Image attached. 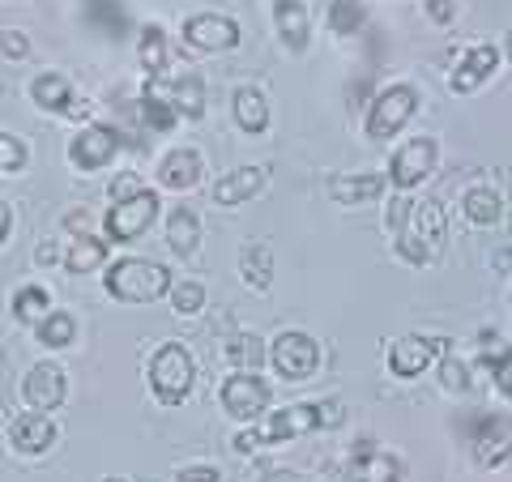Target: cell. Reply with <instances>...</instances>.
I'll list each match as a JSON object with an SVG mask.
<instances>
[{"label": "cell", "mask_w": 512, "mask_h": 482, "mask_svg": "<svg viewBox=\"0 0 512 482\" xmlns=\"http://www.w3.org/2000/svg\"><path fill=\"white\" fill-rule=\"evenodd\" d=\"M487 367H491V380L500 384V393L508 397V346H500V355L487 359Z\"/></svg>", "instance_id": "cell-45"}, {"label": "cell", "mask_w": 512, "mask_h": 482, "mask_svg": "<svg viewBox=\"0 0 512 482\" xmlns=\"http://www.w3.org/2000/svg\"><path fill=\"white\" fill-rule=\"evenodd\" d=\"M414 111H419V90L406 86V82H393V86H384L376 94L372 107H367L363 133L372 141H389V137H397L414 120Z\"/></svg>", "instance_id": "cell-5"}, {"label": "cell", "mask_w": 512, "mask_h": 482, "mask_svg": "<svg viewBox=\"0 0 512 482\" xmlns=\"http://www.w3.org/2000/svg\"><path fill=\"white\" fill-rule=\"evenodd\" d=\"M26 158H30L26 141L9 137V133H0V171H22V167H26Z\"/></svg>", "instance_id": "cell-38"}, {"label": "cell", "mask_w": 512, "mask_h": 482, "mask_svg": "<svg viewBox=\"0 0 512 482\" xmlns=\"http://www.w3.org/2000/svg\"><path fill=\"white\" fill-rule=\"evenodd\" d=\"M406 218H410V197H393V205L384 210V227H389V235L402 231Z\"/></svg>", "instance_id": "cell-42"}, {"label": "cell", "mask_w": 512, "mask_h": 482, "mask_svg": "<svg viewBox=\"0 0 512 482\" xmlns=\"http://www.w3.org/2000/svg\"><path fill=\"white\" fill-rule=\"evenodd\" d=\"M205 180V158L188 146H175L171 154L158 158V184L171 192H192Z\"/></svg>", "instance_id": "cell-17"}, {"label": "cell", "mask_w": 512, "mask_h": 482, "mask_svg": "<svg viewBox=\"0 0 512 482\" xmlns=\"http://www.w3.org/2000/svg\"><path fill=\"white\" fill-rule=\"evenodd\" d=\"M359 22H363L359 0H333V9H329V26L338 30V35H350V30H359Z\"/></svg>", "instance_id": "cell-37"}, {"label": "cell", "mask_w": 512, "mask_h": 482, "mask_svg": "<svg viewBox=\"0 0 512 482\" xmlns=\"http://www.w3.org/2000/svg\"><path fill=\"white\" fill-rule=\"evenodd\" d=\"M192 384H197V359L188 355L184 342H163L150 359V393L163 401L167 410L184 406Z\"/></svg>", "instance_id": "cell-3"}, {"label": "cell", "mask_w": 512, "mask_h": 482, "mask_svg": "<svg viewBox=\"0 0 512 482\" xmlns=\"http://www.w3.org/2000/svg\"><path fill=\"white\" fill-rule=\"evenodd\" d=\"M440 384L448 393H470V363H461L457 355H448V346L440 350Z\"/></svg>", "instance_id": "cell-36"}, {"label": "cell", "mask_w": 512, "mask_h": 482, "mask_svg": "<svg viewBox=\"0 0 512 482\" xmlns=\"http://www.w3.org/2000/svg\"><path fill=\"white\" fill-rule=\"evenodd\" d=\"M167 248L175 256H192L201 248V218L188 210V205H180V210H171L167 218Z\"/></svg>", "instance_id": "cell-27"}, {"label": "cell", "mask_w": 512, "mask_h": 482, "mask_svg": "<svg viewBox=\"0 0 512 482\" xmlns=\"http://www.w3.org/2000/svg\"><path fill=\"white\" fill-rule=\"evenodd\" d=\"M180 39L192 52H231L239 43V22L222 13H192L180 22Z\"/></svg>", "instance_id": "cell-10"}, {"label": "cell", "mask_w": 512, "mask_h": 482, "mask_svg": "<svg viewBox=\"0 0 512 482\" xmlns=\"http://www.w3.org/2000/svg\"><path fill=\"white\" fill-rule=\"evenodd\" d=\"M60 265L69 269V273H94V269H103L107 265V239L90 235V231L73 235L69 248L60 252Z\"/></svg>", "instance_id": "cell-24"}, {"label": "cell", "mask_w": 512, "mask_h": 482, "mask_svg": "<svg viewBox=\"0 0 512 482\" xmlns=\"http://www.w3.org/2000/svg\"><path fill=\"white\" fill-rule=\"evenodd\" d=\"M423 5H427V18L440 22V26H448L457 18V0H423Z\"/></svg>", "instance_id": "cell-44"}, {"label": "cell", "mask_w": 512, "mask_h": 482, "mask_svg": "<svg viewBox=\"0 0 512 482\" xmlns=\"http://www.w3.org/2000/svg\"><path fill=\"white\" fill-rule=\"evenodd\" d=\"M175 482H222V474L214 465H180V470H175Z\"/></svg>", "instance_id": "cell-43"}, {"label": "cell", "mask_w": 512, "mask_h": 482, "mask_svg": "<svg viewBox=\"0 0 512 482\" xmlns=\"http://www.w3.org/2000/svg\"><path fill=\"white\" fill-rule=\"evenodd\" d=\"M265 359L274 363V372L282 380H312L316 367H320V342L303 329H286L274 337V346H269Z\"/></svg>", "instance_id": "cell-7"}, {"label": "cell", "mask_w": 512, "mask_h": 482, "mask_svg": "<svg viewBox=\"0 0 512 482\" xmlns=\"http://www.w3.org/2000/svg\"><path fill=\"white\" fill-rule=\"evenodd\" d=\"M436 163H440V146H436V137H414V141H406V146H397L393 150V158H389V180L393 188H402V192H410V188H419L431 171H436Z\"/></svg>", "instance_id": "cell-9"}, {"label": "cell", "mask_w": 512, "mask_h": 482, "mask_svg": "<svg viewBox=\"0 0 512 482\" xmlns=\"http://www.w3.org/2000/svg\"><path fill=\"white\" fill-rule=\"evenodd\" d=\"M22 397H26V406L39 410V414L60 410L64 397H69V376H64V367L60 363H35L22 380Z\"/></svg>", "instance_id": "cell-13"}, {"label": "cell", "mask_w": 512, "mask_h": 482, "mask_svg": "<svg viewBox=\"0 0 512 482\" xmlns=\"http://www.w3.org/2000/svg\"><path fill=\"white\" fill-rule=\"evenodd\" d=\"M60 440V431L52 423V414H39V410H26L18 414V419L9 423V448L13 453H22V457H43V453H52Z\"/></svg>", "instance_id": "cell-14"}, {"label": "cell", "mask_w": 512, "mask_h": 482, "mask_svg": "<svg viewBox=\"0 0 512 482\" xmlns=\"http://www.w3.org/2000/svg\"><path fill=\"white\" fill-rule=\"evenodd\" d=\"M222 355H227V363L235 367V372H261V363H265V342H261L256 333H235V337H227Z\"/></svg>", "instance_id": "cell-32"}, {"label": "cell", "mask_w": 512, "mask_h": 482, "mask_svg": "<svg viewBox=\"0 0 512 482\" xmlns=\"http://www.w3.org/2000/svg\"><path fill=\"white\" fill-rule=\"evenodd\" d=\"M35 337H39V346H47V350L73 346L77 342V320H73V312L52 308L43 320H35Z\"/></svg>", "instance_id": "cell-31"}, {"label": "cell", "mask_w": 512, "mask_h": 482, "mask_svg": "<svg viewBox=\"0 0 512 482\" xmlns=\"http://www.w3.org/2000/svg\"><path fill=\"white\" fill-rule=\"evenodd\" d=\"M274 22L278 35L291 52H303L312 35V18H308V0H274Z\"/></svg>", "instance_id": "cell-23"}, {"label": "cell", "mask_w": 512, "mask_h": 482, "mask_svg": "<svg viewBox=\"0 0 512 482\" xmlns=\"http://www.w3.org/2000/svg\"><path fill=\"white\" fill-rule=\"evenodd\" d=\"M218 401H222V414H231L235 423H256L274 397H269V384L261 380V372H235L222 380Z\"/></svg>", "instance_id": "cell-8"}, {"label": "cell", "mask_w": 512, "mask_h": 482, "mask_svg": "<svg viewBox=\"0 0 512 482\" xmlns=\"http://www.w3.org/2000/svg\"><path fill=\"white\" fill-rule=\"evenodd\" d=\"M495 69H500V47H491V43H474L470 52L457 60L453 77H448V90H453V94H470V90L483 86Z\"/></svg>", "instance_id": "cell-16"}, {"label": "cell", "mask_w": 512, "mask_h": 482, "mask_svg": "<svg viewBox=\"0 0 512 482\" xmlns=\"http://www.w3.org/2000/svg\"><path fill=\"white\" fill-rule=\"evenodd\" d=\"M444 235H448V218L440 201H410V218L397 231V256L406 265L423 269L444 252Z\"/></svg>", "instance_id": "cell-1"}, {"label": "cell", "mask_w": 512, "mask_h": 482, "mask_svg": "<svg viewBox=\"0 0 512 482\" xmlns=\"http://www.w3.org/2000/svg\"><path fill=\"white\" fill-rule=\"evenodd\" d=\"M171 269L146 261V256H124V261H111L103 273V286L111 299L120 303H154L171 291Z\"/></svg>", "instance_id": "cell-2"}, {"label": "cell", "mask_w": 512, "mask_h": 482, "mask_svg": "<svg viewBox=\"0 0 512 482\" xmlns=\"http://www.w3.org/2000/svg\"><path fill=\"white\" fill-rule=\"evenodd\" d=\"M167 295H171V312L180 320L201 316V308H205V286L201 282H171Z\"/></svg>", "instance_id": "cell-35"}, {"label": "cell", "mask_w": 512, "mask_h": 482, "mask_svg": "<svg viewBox=\"0 0 512 482\" xmlns=\"http://www.w3.org/2000/svg\"><path fill=\"white\" fill-rule=\"evenodd\" d=\"M350 478L355 482H402L406 461L397 453H384L376 440H359L355 457H350Z\"/></svg>", "instance_id": "cell-15"}, {"label": "cell", "mask_w": 512, "mask_h": 482, "mask_svg": "<svg viewBox=\"0 0 512 482\" xmlns=\"http://www.w3.org/2000/svg\"><path fill=\"white\" fill-rule=\"evenodd\" d=\"M9 231H13V210H9V201H0V248H5Z\"/></svg>", "instance_id": "cell-46"}, {"label": "cell", "mask_w": 512, "mask_h": 482, "mask_svg": "<svg viewBox=\"0 0 512 482\" xmlns=\"http://www.w3.org/2000/svg\"><path fill=\"white\" fill-rule=\"evenodd\" d=\"M137 60H141V69H146L150 77H163L167 73L171 47H167V30L163 26H146L137 35Z\"/></svg>", "instance_id": "cell-30"}, {"label": "cell", "mask_w": 512, "mask_h": 482, "mask_svg": "<svg viewBox=\"0 0 512 482\" xmlns=\"http://www.w3.org/2000/svg\"><path fill=\"white\" fill-rule=\"evenodd\" d=\"M154 90L175 107V116H188V120L205 116V82H201V73H180L171 86H163L154 77Z\"/></svg>", "instance_id": "cell-21"}, {"label": "cell", "mask_w": 512, "mask_h": 482, "mask_svg": "<svg viewBox=\"0 0 512 482\" xmlns=\"http://www.w3.org/2000/svg\"><path fill=\"white\" fill-rule=\"evenodd\" d=\"M265 184H269V171H265V167H235V171H227V175H222V180L214 184V201L227 205V210H235V205L252 201Z\"/></svg>", "instance_id": "cell-20"}, {"label": "cell", "mask_w": 512, "mask_h": 482, "mask_svg": "<svg viewBox=\"0 0 512 482\" xmlns=\"http://www.w3.org/2000/svg\"><path fill=\"white\" fill-rule=\"evenodd\" d=\"M461 210H466V218L474 222V227H495V222L504 218V197L495 188H466V197H461Z\"/></svg>", "instance_id": "cell-29"}, {"label": "cell", "mask_w": 512, "mask_h": 482, "mask_svg": "<svg viewBox=\"0 0 512 482\" xmlns=\"http://www.w3.org/2000/svg\"><path fill=\"white\" fill-rule=\"evenodd\" d=\"M256 423H261V427H248V431H239V436H235L239 453H256V448L308 436V431H316V406H312V401H295V406H286V410H265Z\"/></svg>", "instance_id": "cell-4"}, {"label": "cell", "mask_w": 512, "mask_h": 482, "mask_svg": "<svg viewBox=\"0 0 512 482\" xmlns=\"http://www.w3.org/2000/svg\"><path fill=\"white\" fill-rule=\"evenodd\" d=\"M261 482H308L303 474H295V470H265V478Z\"/></svg>", "instance_id": "cell-48"}, {"label": "cell", "mask_w": 512, "mask_h": 482, "mask_svg": "<svg viewBox=\"0 0 512 482\" xmlns=\"http://www.w3.org/2000/svg\"><path fill=\"white\" fill-rule=\"evenodd\" d=\"M35 261H39V265H56V261H60V248L52 244V239H47V244H39V252H35Z\"/></svg>", "instance_id": "cell-47"}, {"label": "cell", "mask_w": 512, "mask_h": 482, "mask_svg": "<svg viewBox=\"0 0 512 482\" xmlns=\"http://www.w3.org/2000/svg\"><path fill=\"white\" fill-rule=\"evenodd\" d=\"M384 188H389V180L380 171H355V175H333L329 197L338 205H372L384 197Z\"/></svg>", "instance_id": "cell-19"}, {"label": "cell", "mask_w": 512, "mask_h": 482, "mask_svg": "<svg viewBox=\"0 0 512 482\" xmlns=\"http://www.w3.org/2000/svg\"><path fill=\"white\" fill-rule=\"evenodd\" d=\"M440 350H444V337L406 333V337H397V342L389 346V372L397 380H414V376H423L427 367L440 359Z\"/></svg>", "instance_id": "cell-12"}, {"label": "cell", "mask_w": 512, "mask_h": 482, "mask_svg": "<svg viewBox=\"0 0 512 482\" xmlns=\"http://www.w3.org/2000/svg\"><path fill=\"white\" fill-rule=\"evenodd\" d=\"M86 22L111 39H124L133 30V18H128V9L120 0H86Z\"/></svg>", "instance_id": "cell-28"}, {"label": "cell", "mask_w": 512, "mask_h": 482, "mask_svg": "<svg viewBox=\"0 0 512 482\" xmlns=\"http://www.w3.org/2000/svg\"><path fill=\"white\" fill-rule=\"evenodd\" d=\"M137 116H141V124L146 128H154V133H171L175 124H180V116H175V107L163 99V94L154 90V82L146 86V94L137 99Z\"/></svg>", "instance_id": "cell-33"}, {"label": "cell", "mask_w": 512, "mask_h": 482, "mask_svg": "<svg viewBox=\"0 0 512 482\" xmlns=\"http://www.w3.org/2000/svg\"><path fill=\"white\" fill-rule=\"evenodd\" d=\"M0 52H5V60H26L30 39L22 35V30H0Z\"/></svg>", "instance_id": "cell-40"}, {"label": "cell", "mask_w": 512, "mask_h": 482, "mask_svg": "<svg viewBox=\"0 0 512 482\" xmlns=\"http://www.w3.org/2000/svg\"><path fill=\"white\" fill-rule=\"evenodd\" d=\"M470 444H474V461L483 465V470L508 465V414H487V419H478Z\"/></svg>", "instance_id": "cell-18"}, {"label": "cell", "mask_w": 512, "mask_h": 482, "mask_svg": "<svg viewBox=\"0 0 512 482\" xmlns=\"http://www.w3.org/2000/svg\"><path fill=\"white\" fill-rule=\"evenodd\" d=\"M316 406V431L320 427H342L346 423V401H338V397H329V401H312Z\"/></svg>", "instance_id": "cell-39"}, {"label": "cell", "mask_w": 512, "mask_h": 482, "mask_svg": "<svg viewBox=\"0 0 512 482\" xmlns=\"http://www.w3.org/2000/svg\"><path fill=\"white\" fill-rule=\"evenodd\" d=\"M239 278H244L248 291H269V282H274V252L265 244H244L239 248Z\"/></svg>", "instance_id": "cell-25"}, {"label": "cell", "mask_w": 512, "mask_h": 482, "mask_svg": "<svg viewBox=\"0 0 512 482\" xmlns=\"http://www.w3.org/2000/svg\"><path fill=\"white\" fill-rule=\"evenodd\" d=\"M231 116L239 124V133L261 137L269 128V99H265V90L261 86H239L231 94Z\"/></svg>", "instance_id": "cell-22"}, {"label": "cell", "mask_w": 512, "mask_h": 482, "mask_svg": "<svg viewBox=\"0 0 512 482\" xmlns=\"http://www.w3.org/2000/svg\"><path fill=\"white\" fill-rule=\"evenodd\" d=\"M116 154H120V133L111 124H86L82 133L69 141V163L77 171H86V175L90 171H103Z\"/></svg>", "instance_id": "cell-11"}, {"label": "cell", "mask_w": 512, "mask_h": 482, "mask_svg": "<svg viewBox=\"0 0 512 482\" xmlns=\"http://www.w3.org/2000/svg\"><path fill=\"white\" fill-rule=\"evenodd\" d=\"M52 308H56V303H52V295H47L39 282L18 286V291H13V316H18L22 325H35V320H43Z\"/></svg>", "instance_id": "cell-34"}, {"label": "cell", "mask_w": 512, "mask_h": 482, "mask_svg": "<svg viewBox=\"0 0 512 482\" xmlns=\"http://www.w3.org/2000/svg\"><path fill=\"white\" fill-rule=\"evenodd\" d=\"M158 210H163V201H158L154 188H141L137 197L116 201V205L107 210V218H103L107 239H116V244H137V239L154 227Z\"/></svg>", "instance_id": "cell-6"}, {"label": "cell", "mask_w": 512, "mask_h": 482, "mask_svg": "<svg viewBox=\"0 0 512 482\" xmlns=\"http://www.w3.org/2000/svg\"><path fill=\"white\" fill-rule=\"evenodd\" d=\"M107 482H116V478H107Z\"/></svg>", "instance_id": "cell-49"}, {"label": "cell", "mask_w": 512, "mask_h": 482, "mask_svg": "<svg viewBox=\"0 0 512 482\" xmlns=\"http://www.w3.org/2000/svg\"><path fill=\"white\" fill-rule=\"evenodd\" d=\"M30 103H35L39 111H56V116H64L73 103V86L64 73H39L35 82H30Z\"/></svg>", "instance_id": "cell-26"}, {"label": "cell", "mask_w": 512, "mask_h": 482, "mask_svg": "<svg viewBox=\"0 0 512 482\" xmlns=\"http://www.w3.org/2000/svg\"><path fill=\"white\" fill-rule=\"evenodd\" d=\"M146 188L141 184V175H133V171H124V175H116V180H111V188H107V197L111 201H128V197H137V192Z\"/></svg>", "instance_id": "cell-41"}]
</instances>
